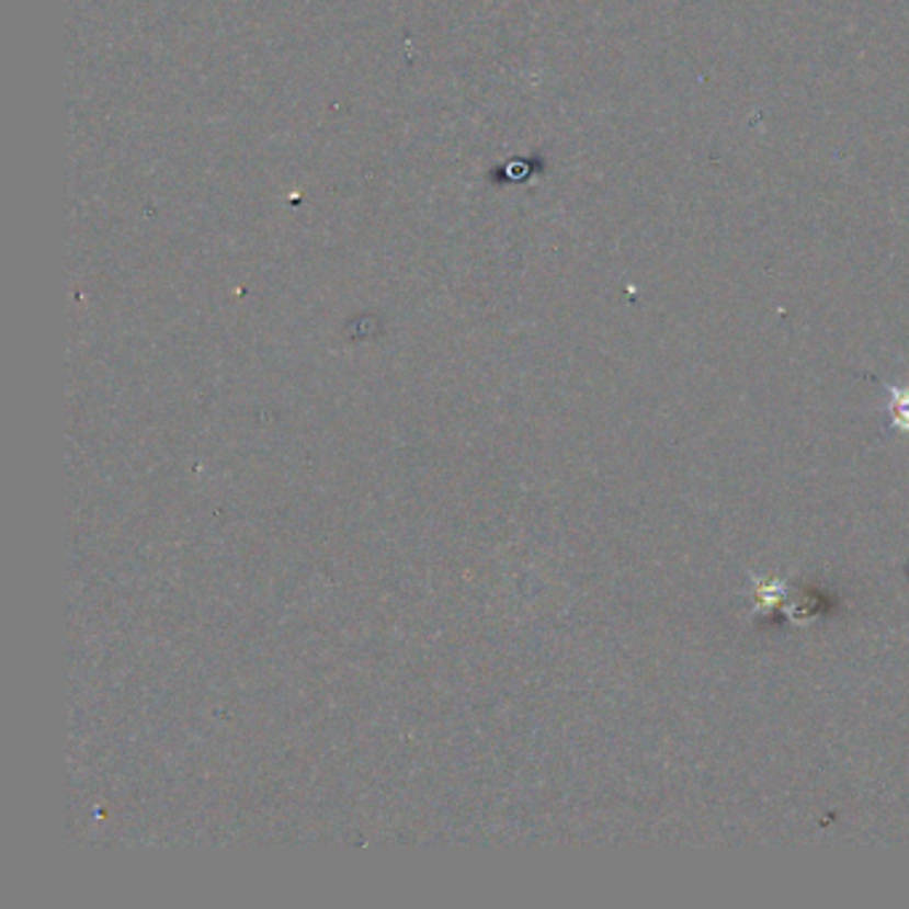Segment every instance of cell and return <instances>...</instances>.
Instances as JSON below:
<instances>
[{"label":"cell","mask_w":909,"mask_h":909,"mask_svg":"<svg viewBox=\"0 0 909 909\" xmlns=\"http://www.w3.org/2000/svg\"><path fill=\"white\" fill-rule=\"evenodd\" d=\"M890 400H888V417L890 427L899 430L901 435L909 432V387H888Z\"/></svg>","instance_id":"obj_1"}]
</instances>
